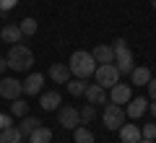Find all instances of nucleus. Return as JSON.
<instances>
[{
	"mask_svg": "<svg viewBox=\"0 0 156 143\" xmlns=\"http://www.w3.org/2000/svg\"><path fill=\"white\" fill-rule=\"evenodd\" d=\"M11 125H13V115H0V130H5Z\"/></svg>",
	"mask_w": 156,
	"mask_h": 143,
	"instance_id": "nucleus-28",
	"label": "nucleus"
},
{
	"mask_svg": "<svg viewBox=\"0 0 156 143\" xmlns=\"http://www.w3.org/2000/svg\"><path fill=\"white\" fill-rule=\"evenodd\" d=\"M11 115H16V117H26L29 115V104L23 99H13V104H11Z\"/></svg>",
	"mask_w": 156,
	"mask_h": 143,
	"instance_id": "nucleus-23",
	"label": "nucleus"
},
{
	"mask_svg": "<svg viewBox=\"0 0 156 143\" xmlns=\"http://www.w3.org/2000/svg\"><path fill=\"white\" fill-rule=\"evenodd\" d=\"M16 5H18V0H0V13L5 16V13L11 11V8H16Z\"/></svg>",
	"mask_w": 156,
	"mask_h": 143,
	"instance_id": "nucleus-27",
	"label": "nucleus"
},
{
	"mask_svg": "<svg viewBox=\"0 0 156 143\" xmlns=\"http://www.w3.org/2000/svg\"><path fill=\"white\" fill-rule=\"evenodd\" d=\"M0 39L8 42V44H18L23 39V31H21V26H16V23H5V26L0 29Z\"/></svg>",
	"mask_w": 156,
	"mask_h": 143,
	"instance_id": "nucleus-13",
	"label": "nucleus"
},
{
	"mask_svg": "<svg viewBox=\"0 0 156 143\" xmlns=\"http://www.w3.org/2000/svg\"><path fill=\"white\" fill-rule=\"evenodd\" d=\"M0 143H23V133L11 125L5 130H0Z\"/></svg>",
	"mask_w": 156,
	"mask_h": 143,
	"instance_id": "nucleus-17",
	"label": "nucleus"
},
{
	"mask_svg": "<svg viewBox=\"0 0 156 143\" xmlns=\"http://www.w3.org/2000/svg\"><path fill=\"white\" fill-rule=\"evenodd\" d=\"M146 88H148V99H151V102H156V78H151Z\"/></svg>",
	"mask_w": 156,
	"mask_h": 143,
	"instance_id": "nucleus-29",
	"label": "nucleus"
},
{
	"mask_svg": "<svg viewBox=\"0 0 156 143\" xmlns=\"http://www.w3.org/2000/svg\"><path fill=\"white\" fill-rule=\"evenodd\" d=\"M138 143H156V141H154V138H140Z\"/></svg>",
	"mask_w": 156,
	"mask_h": 143,
	"instance_id": "nucleus-32",
	"label": "nucleus"
},
{
	"mask_svg": "<svg viewBox=\"0 0 156 143\" xmlns=\"http://www.w3.org/2000/svg\"><path fill=\"white\" fill-rule=\"evenodd\" d=\"M91 55H94V60L99 63H115V47H112V44H99V47H94V52H91Z\"/></svg>",
	"mask_w": 156,
	"mask_h": 143,
	"instance_id": "nucleus-15",
	"label": "nucleus"
},
{
	"mask_svg": "<svg viewBox=\"0 0 156 143\" xmlns=\"http://www.w3.org/2000/svg\"><path fill=\"white\" fill-rule=\"evenodd\" d=\"M148 112H151V115L156 117V102H151V104H148Z\"/></svg>",
	"mask_w": 156,
	"mask_h": 143,
	"instance_id": "nucleus-31",
	"label": "nucleus"
},
{
	"mask_svg": "<svg viewBox=\"0 0 156 143\" xmlns=\"http://www.w3.org/2000/svg\"><path fill=\"white\" fill-rule=\"evenodd\" d=\"M60 104H62L60 91H44L42 96H39V107H42L44 112H55V109H60Z\"/></svg>",
	"mask_w": 156,
	"mask_h": 143,
	"instance_id": "nucleus-11",
	"label": "nucleus"
},
{
	"mask_svg": "<svg viewBox=\"0 0 156 143\" xmlns=\"http://www.w3.org/2000/svg\"><path fill=\"white\" fill-rule=\"evenodd\" d=\"M130 99H133L130 83H115V86L109 88V102H115V104H128Z\"/></svg>",
	"mask_w": 156,
	"mask_h": 143,
	"instance_id": "nucleus-9",
	"label": "nucleus"
},
{
	"mask_svg": "<svg viewBox=\"0 0 156 143\" xmlns=\"http://www.w3.org/2000/svg\"><path fill=\"white\" fill-rule=\"evenodd\" d=\"M73 141L76 143H94V133H91L86 125H78L76 130H73Z\"/></svg>",
	"mask_w": 156,
	"mask_h": 143,
	"instance_id": "nucleus-22",
	"label": "nucleus"
},
{
	"mask_svg": "<svg viewBox=\"0 0 156 143\" xmlns=\"http://www.w3.org/2000/svg\"><path fill=\"white\" fill-rule=\"evenodd\" d=\"M94 117H96V107H94V104H86L83 109H81V125L94 122Z\"/></svg>",
	"mask_w": 156,
	"mask_h": 143,
	"instance_id": "nucleus-25",
	"label": "nucleus"
},
{
	"mask_svg": "<svg viewBox=\"0 0 156 143\" xmlns=\"http://www.w3.org/2000/svg\"><path fill=\"white\" fill-rule=\"evenodd\" d=\"M94 78L101 88H112L115 83H120V70H117L115 63H101V65H96Z\"/></svg>",
	"mask_w": 156,
	"mask_h": 143,
	"instance_id": "nucleus-5",
	"label": "nucleus"
},
{
	"mask_svg": "<svg viewBox=\"0 0 156 143\" xmlns=\"http://www.w3.org/2000/svg\"><path fill=\"white\" fill-rule=\"evenodd\" d=\"M70 68L65 65V63H52L50 65V70H47V78H50L52 83H68L70 81Z\"/></svg>",
	"mask_w": 156,
	"mask_h": 143,
	"instance_id": "nucleus-10",
	"label": "nucleus"
},
{
	"mask_svg": "<svg viewBox=\"0 0 156 143\" xmlns=\"http://www.w3.org/2000/svg\"><path fill=\"white\" fill-rule=\"evenodd\" d=\"M112 47H115V65H117V70H120V76H122V73H128V76H130L135 65H133V52H130L128 42L120 37V39H115Z\"/></svg>",
	"mask_w": 156,
	"mask_h": 143,
	"instance_id": "nucleus-3",
	"label": "nucleus"
},
{
	"mask_svg": "<svg viewBox=\"0 0 156 143\" xmlns=\"http://www.w3.org/2000/svg\"><path fill=\"white\" fill-rule=\"evenodd\" d=\"M23 94V81H18V78H0V96L8 102L13 99H21Z\"/></svg>",
	"mask_w": 156,
	"mask_h": 143,
	"instance_id": "nucleus-7",
	"label": "nucleus"
},
{
	"mask_svg": "<svg viewBox=\"0 0 156 143\" xmlns=\"http://www.w3.org/2000/svg\"><path fill=\"white\" fill-rule=\"evenodd\" d=\"M57 122H60L65 130H76V127L81 125V112H78L76 107H70V104H62L60 109H57Z\"/></svg>",
	"mask_w": 156,
	"mask_h": 143,
	"instance_id": "nucleus-6",
	"label": "nucleus"
},
{
	"mask_svg": "<svg viewBox=\"0 0 156 143\" xmlns=\"http://www.w3.org/2000/svg\"><path fill=\"white\" fill-rule=\"evenodd\" d=\"M42 86H44V76H42V73H31V76L23 81V94L37 96V94H42Z\"/></svg>",
	"mask_w": 156,
	"mask_h": 143,
	"instance_id": "nucleus-12",
	"label": "nucleus"
},
{
	"mask_svg": "<svg viewBox=\"0 0 156 143\" xmlns=\"http://www.w3.org/2000/svg\"><path fill=\"white\" fill-rule=\"evenodd\" d=\"M5 60H8V68H11V70L26 73V70H31V65H34V52L29 50L26 44H11Z\"/></svg>",
	"mask_w": 156,
	"mask_h": 143,
	"instance_id": "nucleus-1",
	"label": "nucleus"
},
{
	"mask_svg": "<svg viewBox=\"0 0 156 143\" xmlns=\"http://www.w3.org/2000/svg\"><path fill=\"white\" fill-rule=\"evenodd\" d=\"M140 138H156V122H148L140 127Z\"/></svg>",
	"mask_w": 156,
	"mask_h": 143,
	"instance_id": "nucleus-26",
	"label": "nucleus"
},
{
	"mask_svg": "<svg viewBox=\"0 0 156 143\" xmlns=\"http://www.w3.org/2000/svg\"><path fill=\"white\" fill-rule=\"evenodd\" d=\"M86 102H89V104H107V94H104V88L99 86V83H89V88H86Z\"/></svg>",
	"mask_w": 156,
	"mask_h": 143,
	"instance_id": "nucleus-14",
	"label": "nucleus"
},
{
	"mask_svg": "<svg viewBox=\"0 0 156 143\" xmlns=\"http://www.w3.org/2000/svg\"><path fill=\"white\" fill-rule=\"evenodd\" d=\"M0 16H3V13H0Z\"/></svg>",
	"mask_w": 156,
	"mask_h": 143,
	"instance_id": "nucleus-34",
	"label": "nucleus"
},
{
	"mask_svg": "<svg viewBox=\"0 0 156 143\" xmlns=\"http://www.w3.org/2000/svg\"><path fill=\"white\" fill-rule=\"evenodd\" d=\"M130 81H133V86H148V81H151V70H148V68H133V73H130Z\"/></svg>",
	"mask_w": 156,
	"mask_h": 143,
	"instance_id": "nucleus-18",
	"label": "nucleus"
},
{
	"mask_svg": "<svg viewBox=\"0 0 156 143\" xmlns=\"http://www.w3.org/2000/svg\"><path fill=\"white\" fill-rule=\"evenodd\" d=\"M29 143H52V130L44 125H39L37 130L29 135Z\"/></svg>",
	"mask_w": 156,
	"mask_h": 143,
	"instance_id": "nucleus-19",
	"label": "nucleus"
},
{
	"mask_svg": "<svg viewBox=\"0 0 156 143\" xmlns=\"http://www.w3.org/2000/svg\"><path fill=\"white\" fill-rule=\"evenodd\" d=\"M5 68H8V60H5V57H0V76L5 73Z\"/></svg>",
	"mask_w": 156,
	"mask_h": 143,
	"instance_id": "nucleus-30",
	"label": "nucleus"
},
{
	"mask_svg": "<svg viewBox=\"0 0 156 143\" xmlns=\"http://www.w3.org/2000/svg\"><path fill=\"white\" fill-rule=\"evenodd\" d=\"M65 86H68V94H73V96H83L86 88H89V83H86V78H70Z\"/></svg>",
	"mask_w": 156,
	"mask_h": 143,
	"instance_id": "nucleus-20",
	"label": "nucleus"
},
{
	"mask_svg": "<svg viewBox=\"0 0 156 143\" xmlns=\"http://www.w3.org/2000/svg\"><path fill=\"white\" fill-rule=\"evenodd\" d=\"M125 117H128V112L122 109V104H115V102L104 104V112H101V122H104L107 130H120V127L125 125Z\"/></svg>",
	"mask_w": 156,
	"mask_h": 143,
	"instance_id": "nucleus-4",
	"label": "nucleus"
},
{
	"mask_svg": "<svg viewBox=\"0 0 156 143\" xmlns=\"http://www.w3.org/2000/svg\"><path fill=\"white\" fill-rule=\"evenodd\" d=\"M120 141L122 143H138L140 141V127L138 125H122L120 127Z\"/></svg>",
	"mask_w": 156,
	"mask_h": 143,
	"instance_id": "nucleus-16",
	"label": "nucleus"
},
{
	"mask_svg": "<svg viewBox=\"0 0 156 143\" xmlns=\"http://www.w3.org/2000/svg\"><path fill=\"white\" fill-rule=\"evenodd\" d=\"M18 26H21L23 37H34V34H37V18H23Z\"/></svg>",
	"mask_w": 156,
	"mask_h": 143,
	"instance_id": "nucleus-24",
	"label": "nucleus"
},
{
	"mask_svg": "<svg viewBox=\"0 0 156 143\" xmlns=\"http://www.w3.org/2000/svg\"><path fill=\"white\" fill-rule=\"evenodd\" d=\"M39 125H42V122H39L37 117H31V115H26V117H21V125H18V130H21V133H23V138H26V135H31V133L37 130Z\"/></svg>",
	"mask_w": 156,
	"mask_h": 143,
	"instance_id": "nucleus-21",
	"label": "nucleus"
},
{
	"mask_svg": "<svg viewBox=\"0 0 156 143\" xmlns=\"http://www.w3.org/2000/svg\"><path fill=\"white\" fill-rule=\"evenodd\" d=\"M148 104H151V99H146V96H135V99H130V102H128L125 112H128L130 120H140V117L148 112Z\"/></svg>",
	"mask_w": 156,
	"mask_h": 143,
	"instance_id": "nucleus-8",
	"label": "nucleus"
},
{
	"mask_svg": "<svg viewBox=\"0 0 156 143\" xmlns=\"http://www.w3.org/2000/svg\"><path fill=\"white\" fill-rule=\"evenodd\" d=\"M68 68H70V73L76 78H89V76H94V70H96V60H94L91 52L76 50L70 55V60H68Z\"/></svg>",
	"mask_w": 156,
	"mask_h": 143,
	"instance_id": "nucleus-2",
	"label": "nucleus"
},
{
	"mask_svg": "<svg viewBox=\"0 0 156 143\" xmlns=\"http://www.w3.org/2000/svg\"><path fill=\"white\" fill-rule=\"evenodd\" d=\"M151 8H156V0H151Z\"/></svg>",
	"mask_w": 156,
	"mask_h": 143,
	"instance_id": "nucleus-33",
	"label": "nucleus"
}]
</instances>
